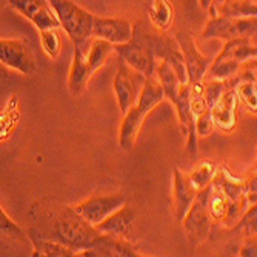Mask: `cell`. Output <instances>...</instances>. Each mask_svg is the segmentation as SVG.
<instances>
[{
    "label": "cell",
    "instance_id": "obj_1",
    "mask_svg": "<svg viewBox=\"0 0 257 257\" xmlns=\"http://www.w3.org/2000/svg\"><path fill=\"white\" fill-rule=\"evenodd\" d=\"M30 237H40L59 242L71 248L76 255L82 249L94 245L102 232L88 223L73 206L40 200L30 209Z\"/></svg>",
    "mask_w": 257,
    "mask_h": 257
},
{
    "label": "cell",
    "instance_id": "obj_2",
    "mask_svg": "<svg viewBox=\"0 0 257 257\" xmlns=\"http://www.w3.org/2000/svg\"><path fill=\"white\" fill-rule=\"evenodd\" d=\"M114 51L145 77L154 76L157 62L165 60L171 65L180 82L186 83V69L177 40L156 30L145 20H137L133 25L131 40L123 45H114Z\"/></svg>",
    "mask_w": 257,
    "mask_h": 257
},
{
    "label": "cell",
    "instance_id": "obj_3",
    "mask_svg": "<svg viewBox=\"0 0 257 257\" xmlns=\"http://www.w3.org/2000/svg\"><path fill=\"white\" fill-rule=\"evenodd\" d=\"M163 99H165V96H163L162 86L156 79V76L147 77L137 100L123 114V122L120 125V133H119V145L122 150L125 151L133 150L137 134L145 117Z\"/></svg>",
    "mask_w": 257,
    "mask_h": 257
},
{
    "label": "cell",
    "instance_id": "obj_4",
    "mask_svg": "<svg viewBox=\"0 0 257 257\" xmlns=\"http://www.w3.org/2000/svg\"><path fill=\"white\" fill-rule=\"evenodd\" d=\"M48 2L59 19L60 28L65 30L74 46H83L91 39L92 22L96 16L74 4L73 0H48Z\"/></svg>",
    "mask_w": 257,
    "mask_h": 257
},
{
    "label": "cell",
    "instance_id": "obj_5",
    "mask_svg": "<svg viewBox=\"0 0 257 257\" xmlns=\"http://www.w3.org/2000/svg\"><path fill=\"white\" fill-rule=\"evenodd\" d=\"M176 40L183 56V63L186 69V83L190 85L193 96H200L203 94V79L209 65L213 63V57L203 56L199 51L193 36L188 31L179 33Z\"/></svg>",
    "mask_w": 257,
    "mask_h": 257
},
{
    "label": "cell",
    "instance_id": "obj_6",
    "mask_svg": "<svg viewBox=\"0 0 257 257\" xmlns=\"http://www.w3.org/2000/svg\"><path fill=\"white\" fill-rule=\"evenodd\" d=\"M209 193H211V185H208L203 190H200L193 205L190 206L188 211H186L185 217L180 220L191 246H197L203 243L209 234V229H211L213 219L208 211Z\"/></svg>",
    "mask_w": 257,
    "mask_h": 257
},
{
    "label": "cell",
    "instance_id": "obj_7",
    "mask_svg": "<svg viewBox=\"0 0 257 257\" xmlns=\"http://www.w3.org/2000/svg\"><path fill=\"white\" fill-rule=\"evenodd\" d=\"M145 79L147 77L142 73L130 66L123 59L119 57L117 73H115L112 86L122 114H125L130 109V106H133L137 100L140 91L144 88Z\"/></svg>",
    "mask_w": 257,
    "mask_h": 257
},
{
    "label": "cell",
    "instance_id": "obj_8",
    "mask_svg": "<svg viewBox=\"0 0 257 257\" xmlns=\"http://www.w3.org/2000/svg\"><path fill=\"white\" fill-rule=\"evenodd\" d=\"M239 37H255V17L231 19L213 16L202 34V39H222L225 42Z\"/></svg>",
    "mask_w": 257,
    "mask_h": 257
},
{
    "label": "cell",
    "instance_id": "obj_9",
    "mask_svg": "<svg viewBox=\"0 0 257 257\" xmlns=\"http://www.w3.org/2000/svg\"><path fill=\"white\" fill-rule=\"evenodd\" d=\"M0 62L22 74L36 73V59L25 39H0Z\"/></svg>",
    "mask_w": 257,
    "mask_h": 257
},
{
    "label": "cell",
    "instance_id": "obj_10",
    "mask_svg": "<svg viewBox=\"0 0 257 257\" xmlns=\"http://www.w3.org/2000/svg\"><path fill=\"white\" fill-rule=\"evenodd\" d=\"M234 77L226 79V88L222 92V96L216 100V103L209 108L211 120L216 128H219L223 133H231L237 125V94L234 91Z\"/></svg>",
    "mask_w": 257,
    "mask_h": 257
},
{
    "label": "cell",
    "instance_id": "obj_11",
    "mask_svg": "<svg viewBox=\"0 0 257 257\" xmlns=\"http://www.w3.org/2000/svg\"><path fill=\"white\" fill-rule=\"evenodd\" d=\"M125 196L117 193V194H106V196H92L73 208L76 211L91 225H97L102 222L105 217H108L115 209H119L125 203Z\"/></svg>",
    "mask_w": 257,
    "mask_h": 257
},
{
    "label": "cell",
    "instance_id": "obj_12",
    "mask_svg": "<svg viewBox=\"0 0 257 257\" xmlns=\"http://www.w3.org/2000/svg\"><path fill=\"white\" fill-rule=\"evenodd\" d=\"M8 5L31 20L39 31L60 28L59 19L48 0H8Z\"/></svg>",
    "mask_w": 257,
    "mask_h": 257
},
{
    "label": "cell",
    "instance_id": "obj_13",
    "mask_svg": "<svg viewBox=\"0 0 257 257\" xmlns=\"http://www.w3.org/2000/svg\"><path fill=\"white\" fill-rule=\"evenodd\" d=\"M133 25L122 17H94L91 37H97L109 42L111 45H123L131 40Z\"/></svg>",
    "mask_w": 257,
    "mask_h": 257
},
{
    "label": "cell",
    "instance_id": "obj_14",
    "mask_svg": "<svg viewBox=\"0 0 257 257\" xmlns=\"http://www.w3.org/2000/svg\"><path fill=\"white\" fill-rule=\"evenodd\" d=\"M83 257H139L142 255L139 248L128 239L102 234L100 239L86 249L77 252Z\"/></svg>",
    "mask_w": 257,
    "mask_h": 257
},
{
    "label": "cell",
    "instance_id": "obj_15",
    "mask_svg": "<svg viewBox=\"0 0 257 257\" xmlns=\"http://www.w3.org/2000/svg\"><path fill=\"white\" fill-rule=\"evenodd\" d=\"M197 190L196 186L191 183L188 174L182 173L179 168H174V174H173V206H174V214L176 219L180 222L186 211L190 209V206L193 205L196 196H197Z\"/></svg>",
    "mask_w": 257,
    "mask_h": 257
},
{
    "label": "cell",
    "instance_id": "obj_16",
    "mask_svg": "<svg viewBox=\"0 0 257 257\" xmlns=\"http://www.w3.org/2000/svg\"><path fill=\"white\" fill-rule=\"evenodd\" d=\"M134 222V209L130 205H122L119 209H115L108 217L96 225V229L102 234H111L115 237L128 239L131 234V228Z\"/></svg>",
    "mask_w": 257,
    "mask_h": 257
},
{
    "label": "cell",
    "instance_id": "obj_17",
    "mask_svg": "<svg viewBox=\"0 0 257 257\" xmlns=\"http://www.w3.org/2000/svg\"><path fill=\"white\" fill-rule=\"evenodd\" d=\"M92 73L85 60V54L80 46H74V57H73V65L68 74V88L74 96H80L85 92L88 82L91 79Z\"/></svg>",
    "mask_w": 257,
    "mask_h": 257
},
{
    "label": "cell",
    "instance_id": "obj_18",
    "mask_svg": "<svg viewBox=\"0 0 257 257\" xmlns=\"http://www.w3.org/2000/svg\"><path fill=\"white\" fill-rule=\"evenodd\" d=\"M85 54L86 65L89 68V71L94 74L100 66H103L114 51V45H111L106 40L97 39V37H91L83 46H80Z\"/></svg>",
    "mask_w": 257,
    "mask_h": 257
},
{
    "label": "cell",
    "instance_id": "obj_19",
    "mask_svg": "<svg viewBox=\"0 0 257 257\" xmlns=\"http://www.w3.org/2000/svg\"><path fill=\"white\" fill-rule=\"evenodd\" d=\"M213 186L219 188L229 202H242L246 200L245 196V180L237 179L226 171V168H217L214 179L211 182Z\"/></svg>",
    "mask_w": 257,
    "mask_h": 257
},
{
    "label": "cell",
    "instance_id": "obj_20",
    "mask_svg": "<svg viewBox=\"0 0 257 257\" xmlns=\"http://www.w3.org/2000/svg\"><path fill=\"white\" fill-rule=\"evenodd\" d=\"M156 79L159 80L162 91H163V96L165 99H168L173 105L177 99L179 94V89L182 86V82L179 79V76L176 74V71L171 68L170 63H167L165 60H159L157 66H156V73H154Z\"/></svg>",
    "mask_w": 257,
    "mask_h": 257
},
{
    "label": "cell",
    "instance_id": "obj_21",
    "mask_svg": "<svg viewBox=\"0 0 257 257\" xmlns=\"http://www.w3.org/2000/svg\"><path fill=\"white\" fill-rule=\"evenodd\" d=\"M209 17L213 16H223L231 19L239 17H255L257 14V5L255 0H225L214 10L208 11Z\"/></svg>",
    "mask_w": 257,
    "mask_h": 257
},
{
    "label": "cell",
    "instance_id": "obj_22",
    "mask_svg": "<svg viewBox=\"0 0 257 257\" xmlns=\"http://www.w3.org/2000/svg\"><path fill=\"white\" fill-rule=\"evenodd\" d=\"M174 108L179 117L180 131L183 136H186L188 131L194 126V115L191 111V89L188 83H182L177 99L174 102Z\"/></svg>",
    "mask_w": 257,
    "mask_h": 257
},
{
    "label": "cell",
    "instance_id": "obj_23",
    "mask_svg": "<svg viewBox=\"0 0 257 257\" xmlns=\"http://www.w3.org/2000/svg\"><path fill=\"white\" fill-rule=\"evenodd\" d=\"M174 22V5L171 0H153L150 23L159 31H168Z\"/></svg>",
    "mask_w": 257,
    "mask_h": 257
},
{
    "label": "cell",
    "instance_id": "obj_24",
    "mask_svg": "<svg viewBox=\"0 0 257 257\" xmlns=\"http://www.w3.org/2000/svg\"><path fill=\"white\" fill-rule=\"evenodd\" d=\"M30 239H31L33 248H34V252H33L34 257H40V255H45V257H71V255H76V252L71 248H68L59 242L48 240V239H40V237H30Z\"/></svg>",
    "mask_w": 257,
    "mask_h": 257
},
{
    "label": "cell",
    "instance_id": "obj_25",
    "mask_svg": "<svg viewBox=\"0 0 257 257\" xmlns=\"http://www.w3.org/2000/svg\"><path fill=\"white\" fill-rule=\"evenodd\" d=\"M20 119V112H19V99L17 96H11L8 100L5 109L0 112V142H4L5 139L11 134L14 126L17 125Z\"/></svg>",
    "mask_w": 257,
    "mask_h": 257
},
{
    "label": "cell",
    "instance_id": "obj_26",
    "mask_svg": "<svg viewBox=\"0 0 257 257\" xmlns=\"http://www.w3.org/2000/svg\"><path fill=\"white\" fill-rule=\"evenodd\" d=\"M234 91L237 94V99H240L245 106L255 114L257 111V89H255V79H237L234 76Z\"/></svg>",
    "mask_w": 257,
    "mask_h": 257
},
{
    "label": "cell",
    "instance_id": "obj_27",
    "mask_svg": "<svg viewBox=\"0 0 257 257\" xmlns=\"http://www.w3.org/2000/svg\"><path fill=\"white\" fill-rule=\"evenodd\" d=\"M216 170H217V167L213 162L205 160V162H200L197 167H194V170L191 173H188V177H190L191 183L196 186V190L200 191L205 188V186L211 185Z\"/></svg>",
    "mask_w": 257,
    "mask_h": 257
},
{
    "label": "cell",
    "instance_id": "obj_28",
    "mask_svg": "<svg viewBox=\"0 0 257 257\" xmlns=\"http://www.w3.org/2000/svg\"><path fill=\"white\" fill-rule=\"evenodd\" d=\"M226 209H228V199L226 196L216 186L211 185V193L208 197V211L209 216L214 222H223L226 216Z\"/></svg>",
    "mask_w": 257,
    "mask_h": 257
},
{
    "label": "cell",
    "instance_id": "obj_29",
    "mask_svg": "<svg viewBox=\"0 0 257 257\" xmlns=\"http://www.w3.org/2000/svg\"><path fill=\"white\" fill-rule=\"evenodd\" d=\"M59 30L60 28H48V30L39 31L42 48L51 59H57L59 54H60V43H62V40H60Z\"/></svg>",
    "mask_w": 257,
    "mask_h": 257
},
{
    "label": "cell",
    "instance_id": "obj_30",
    "mask_svg": "<svg viewBox=\"0 0 257 257\" xmlns=\"http://www.w3.org/2000/svg\"><path fill=\"white\" fill-rule=\"evenodd\" d=\"M255 213H257V208L255 205H249L245 213L242 214L240 220L232 226L231 229H236L239 231L243 237H249V236H255V228H257V223H255Z\"/></svg>",
    "mask_w": 257,
    "mask_h": 257
},
{
    "label": "cell",
    "instance_id": "obj_31",
    "mask_svg": "<svg viewBox=\"0 0 257 257\" xmlns=\"http://www.w3.org/2000/svg\"><path fill=\"white\" fill-rule=\"evenodd\" d=\"M0 236L11 237V239H20L23 236L22 228L10 219V216L4 211L0 206Z\"/></svg>",
    "mask_w": 257,
    "mask_h": 257
},
{
    "label": "cell",
    "instance_id": "obj_32",
    "mask_svg": "<svg viewBox=\"0 0 257 257\" xmlns=\"http://www.w3.org/2000/svg\"><path fill=\"white\" fill-rule=\"evenodd\" d=\"M213 128L214 125L211 120V114H209V108L194 117V130L197 137H208L213 133Z\"/></svg>",
    "mask_w": 257,
    "mask_h": 257
},
{
    "label": "cell",
    "instance_id": "obj_33",
    "mask_svg": "<svg viewBox=\"0 0 257 257\" xmlns=\"http://www.w3.org/2000/svg\"><path fill=\"white\" fill-rule=\"evenodd\" d=\"M245 196L248 205H255V196H257V186H255V171L245 180Z\"/></svg>",
    "mask_w": 257,
    "mask_h": 257
},
{
    "label": "cell",
    "instance_id": "obj_34",
    "mask_svg": "<svg viewBox=\"0 0 257 257\" xmlns=\"http://www.w3.org/2000/svg\"><path fill=\"white\" fill-rule=\"evenodd\" d=\"M240 255L242 257H255L257 255V242L255 236L245 237L243 245L240 246Z\"/></svg>",
    "mask_w": 257,
    "mask_h": 257
},
{
    "label": "cell",
    "instance_id": "obj_35",
    "mask_svg": "<svg viewBox=\"0 0 257 257\" xmlns=\"http://www.w3.org/2000/svg\"><path fill=\"white\" fill-rule=\"evenodd\" d=\"M8 79V66L0 62V82H4Z\"/></svg>",
    "mask_w": 257,
    "mask_h": 257
},
{
    "label": "cell",
    "instance_id": "obj_36",
    "mask_svg": "<svg viewBox=\"0 0 257 257\" xmlns=\"http://www.w3.org/2000/svg\"><path fill=\"white\" fill-rule=\"evenodd\" d=\"M222 2H225V0H211V4H209V7H208V11L214 10V8H216V7H219Z\"/></svg>",
    "mask_w": 257,
    "mask_h": 257
},
{
    "label": "cell",
    "instance_id": "obj_37",
    "mask_svg": "<svg viewBox=\"0 0 257 257\" xmlns=\"http://www.w3.org/2000/svg\"><path fill=\"white\" fill-rule=\"evenodd\" d=\"M209 4H211V0H199V5H200V8H203V10H208Z\"/></svg>",
    "mask_w": 257,
    "mask_h": 257
},
{
    "label": "cell",
    "instance_id": "obj_38",
    "mask_svg": "<svg viewBox=\"0 0 257 257\" xmlns=\"http://www.w3.org/2000/svg\"><path fill=\"white\" fill-rule=\"evenodd\" d=\"M5 5H8V0H0V10H2Z\"/></svg>",
    "mask_w": 257,
    "mask_h": 257
}]
</instances>
